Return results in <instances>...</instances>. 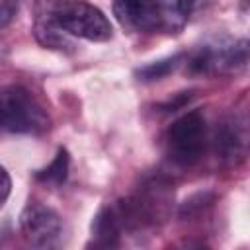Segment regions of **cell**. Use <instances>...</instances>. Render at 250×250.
I'll use <instances>...</instances> for the list:
<instances>
[{
  "mask_svg": "<svg viewBox=\"0 0 250 250\" xmlns=\"http://www.w3.org/2000/svg\"><path fill=\"white\" fill-rule=\"evenodd\" d=\"M182 61H184V55H182V53H178V55H174V57H166V59L154 61V62H150V64L139 68V70H137V76H139V80H143V82L162 80L164 76H168L170 72H174V70L180 66Z\"/></svg>",
  "mask_w": 250,
  "mask_h": 250,
  "instance_id": "obj_10",
  "label": "cell"
},
{
  "mask_svg": "<svg viewBox=\"0 0 250 250\" xmlns=\"http://www.w3.org/2000/svg\"><path fill=\"white\" fill-rule=\"evenodd\" d=\"M207 146V121L193 109L176 119L166 133V152L178 166H193Z\"/></svg>",
  "mask_w": 250,
  "mask_h": 250,
  "instance_id": "obj_4",
  "label": "cell"
},
{
  "mask_svg": "<svg viewBox=\"0 0 250 250\" xmlns=\"http://www.w3.org/2000/svg\"><path fill=\"white\" fill-rule=\"evenodd\" d=\"M37 14L51 16L64 33L86 39V41L104 43V41H109L113 35L107 16L100 8L82 0H64L53 10L37 12Z\"/></svg>",
  "mask_w": 250,
  "mask_h": 250,
  "instance_id": "obj_2",
  "label": "cell"
},
{
  "mask_svg": "<svg viewBox=\"0 0 250 250\" xmlns=\"http://www.w3.org/2000/svg\"><path fill=\"white\" fill-rule=\"evenodd\" d=\"M248 62L246 41H215L201 45L188 59L193 74H236Z\"/></svg>",
  "mask_w": 250,
  "mask_h": 250,
  "instance_id": "obj_5",
  "label": "cell"
},
{
  "mask_svg": "<svg viewBox=\"0 0 250 250\" xmlns=\"http://www.w3.org/2000/svg\"><path fill=\"white\" fill-rule=\"evenodd\" d=\"M12 14H14V8H12V6L2 4V6H0V25H4V23L12 18Z\"/></svg>",
  "mask_w": 250,
  "mask_h": 250,
  "instance_id": "obj_13",
  "label": "cell"
},
{
  "mask_svg": "<svg viewBox=\"0 0 250 250\" xmlns=\"http://www.w3.org/2000/svg\"><path fill=\"white\" fill-rule=\"evenodd\" d=\"M246 145H248V125L246 117L240 113H230L225 117V121L217 127L215 135V150L219 158L229 164L236 166L246 156Z\"/></svg>",
  "mask_w": 250,
  "mask_h": 250,
  "instance_id": "obj_7",
  "label": "cell"
},
{
  "mask_svg": "<svg viewBox=\"0 0 250 250\" xmlns=\"http://www.w3.org/2000/svg\"><path fill=\"white\" fill-rule=\"evenodd\" d=\"M68 164H70L68 152H66L64 148H59L57 154H55V158H53V162H51L47 168L39 170V172L35 174V178H37L39 182L47 184V186L59 188L61 184H64V180H66V176H68Z\"/></svg>",
  "mask_w": 250,
  "mask_h": 250,
  "instance_id": "obj_9",
  "label": "cell"
},
{
  "mask_svg": "<svg viewBox=\"0 0 250 250\" xmlns=\"http://www.w3.org/2000/svg\"><path fill=\"white\" fill-rule=\"evenodd\" d=\"M121 234L125 232H123V227H121V221L117 217L113 203L100 209V213L94 217V223H92L90 244L96 248H113V246H119Z\"/></svg>",
  "mask_w": 250,
  "mask_h": 250,
  "instance_id": "obj_8",
  "label": "cell"
},
{
  "mask_svg": "<svg viewBox=\"0 0 250 250\" xmlns=\"http://www.w3.org/2000/svg\"><path fill=\"white\" fill-rule=\"evenodd\" d=\"M205 0H176V10L184 16V18H188L189 14H193L195 10H199L201 8V4H203Z\"/></svg>",
  "mask_w": 250,
  "mask_h": 250,
  "instance_id": "obj_12",
  "label": "cell"
},
{
  "mask_svg": "<svg viewBox=\"0 0 250 250\" xmlns=\"http://www.w3.org/2000/svg\"><path fill=\"white\" fill-rule=\"evenodd\" d=\"M49 123L47 109L27 88L20 84L0 88V133L41 135Z\"/></svg>",
  "mask_w": 250,
  "mask_h": 250,
  "instance_id": "obj_1",
  "label": "cell"
},
{
  "mask_svg": "<svg viewBox=\"0 0 250 250\" xmlns=\"http://www.w3.org/2000/svg\"><path fill=\"white\" fill-rule=\"evenodd\" d=\"M113 12L123 27L133 31H166L172 33L182 27L184 16L176 6H168L162 0H115Z\"/></svg>",
  "mask_w": 250,
  "mask_h": 250,
  "instance_id": "obj_3",
  "label": "cell"
},
{
  "mask_svg": "<svg viewBox=\"0 0 250 250\" xmlns=\"http://www.w3.org/2000/svg\"><path fill=\"white\" fill-rule=\"evenodd\" d=\"M10 191H12V180L6 172V168L0 166V209L4 207L6 199L10 197Z\"/></svg>",
  "mask_w": 250,
  "mask_h": 250,
  "instance_id": "obj_11",
  "label": "cell"
},
{
  "mask_svg": "<svg viewBox=\"0 0 250 250\" xmlns=\"http://www.w3.org/2000/svg\"><path fill=\"white\" fill-rule=\"evenodd\" d=\"M20 230L27 244L35 248H49L59 242L62 223L55 209L41 203H29L20 217Z\"/></svg>",
  "mask_w": 250,
  "mask_h": 250,
  "instance_id": "obj_6",
  "label": "cell"
}]
</instances>
